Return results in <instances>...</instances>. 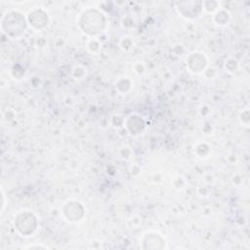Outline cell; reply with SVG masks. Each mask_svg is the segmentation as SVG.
<instances>
[{"mask_svg": "<svg viewBox=\"0 0 250 250\" xmlns=\"http://www.w3.org/2000/svg\"><path fill=\"white\" fill-rule=\"evenodd\" d=\"M2 29L7 36L12 38L21 37L26 29L24 17L18 12H10L2 19Z\"/></svg>", "mask_w": 250, "mask_h": 250, "instance_id": "cell-2", "label": "cell"}, {"mask_svg": "<svg viewBox=\"0 0 250 250\" xmlns=\"http://www.w3.org/2000/svg\"><path fill=\"white\" fill-rule=\"evenodd\" d=\"M79 24L84 33L88 35H97L104 30L105 21L104 15L99 11L88 10L82 15Z\"/></svg>", "mask_w": 250, "mask_h": 250, "instance_id": "cell-1", "label": "cell"}, {"mask_svg": "<svg viewBox=\"0 0 250 250\" xmlns=\"http://www.w3.org/2000/svg\"><path fill=\"white\" fill-rule=\"evenodd\" d=\"M15 228L21 235L30 236L37 229V219L31 212H21L15 218Z\"/></svg>", "mask_w": 250, "mask_h": 250, "instance_id": "cell-3", "label": "cell"}, {"mask_svg": "<svg viewBox=\"0 0 250 250\" xmlns=\"http://www.w3.org/2000/svg\"><path fill=\"white\" fill-rule=\"evenodd\" d=\"M206 63H207V61L205 57L199 53L191 54L188 60V67L193 72H201L205 68Z\"/></svg>", "mask_w": 250, "mask_h": 250, "instance_id": "cell-5", "label": "cell"}, {"mask_svg": "<svg viewBox=\"0 0 250 250\" xmlns=\"http://www.w3.org/2000/svg\"><path fill=\"white\" fill-rule=\"evenodd\" d=\"M66 209H69L71 210L72 212L71 213H67L65 214V217L68 221H71V222H76V221H79L81 220V218L83 217V214H84V211H83V207L77 203V202H68L65 207Z\"/></svg>", "mask_w": 250, "mask_h": 250, "instance_id": "cell-7", "label": "cell"}, {"mask_svg": "<svg viewBox=\"0 0 250 250\" xmlns=\"http://www.w3.org/2000/svg\"><path fill=\"white\" fill-rule=\"evenodd\" d=\"M28 21L30 24L36 29H41L48 24L47 15L42 10H35L30 13Z\"/></svg>", "mask_w": 250, "mask_h": 250, "instance_id": "cell-6", "label": "cell"}, {"mask_svg": "<svg viewBox=\"0 0 250 250\" xmlns=\"http://www.w3.org/2000/svg\"><path fill=\"white\" fill-rule=\"evenodd\" d=\"M144 249H161L165 246V241L158 233H147L143 239Z\"/></svg>", "mask_w": 250, "mask_h": 250, "instance_id": "cell-4", "label": "cell"}]
</instances>
